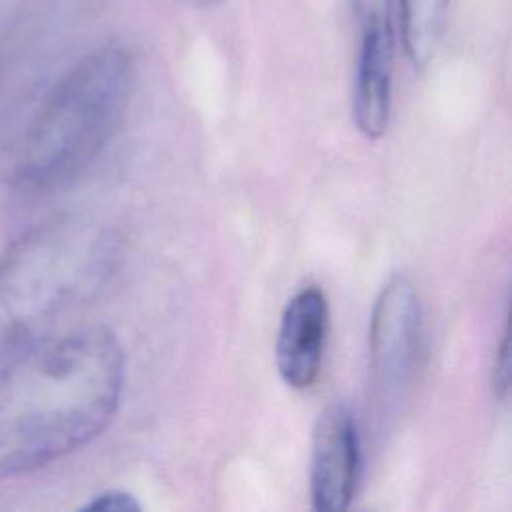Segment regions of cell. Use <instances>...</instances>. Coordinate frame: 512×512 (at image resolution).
<instances>
[{
	"mask_svg": "<svg viewBox=\"0 0 512 512\" xmlns=\"http://www.w3.org/2000/svg\"><path fill=\"white\" fill-rule=\"evenodd\" d=\"M510 330L508 324L504 326V334L496 352V364H494V392L498 398H506L510 390Z\"/></svg>",
	"mask_w": 512,
	"mask_h": 512,
	"instance_id": "cell-10",
	"label": "cell"
},
{
	"mask_svg": "<svg viewBox=\"0 0 512 512\" xmlns=\"http://www.w3.org/2000/svg\"><path fill=\"white\" fill-rule=\"evenodd\" d=\"M124 350L108 326L50 334L0 362V478L46 468L114 420Z\"/></svg>",
	"mask_w": 512,
	"mask_h": 512,
	"instance_id": "cell-1",
	"label": "cell"
},
{
	"mask_svg": "<svg viewBox=\"0 0 512 512\" xmlns=\"http://www.w3.org/2000/svg\"><path fill=\"white\" fill-rule=\"evenodd\" d=\"M420 340L422 316L416 288L406 276L394 274L374 300L368 330L372 380L382 398L396 400L410 384Z\"/></svg>",
	"mask_w": 512,
	"mask_h": 512,
	"instance_id": "cell-4",
	"label": "cell"
},
{
	"mask_svg": "<svg viewBox=\"0 0 512 512\" xmlns=\"http://www.w3.org/2000/svg\"><path fill=\"white\" fill-rule=\"evenodd\" d=\"M352 12L360 36L352 88V116L358 132L376 140L388 128L392 106V0H352Z\"/></svg>",
	"mask_w": 512,
	"mask_h": 512,
	"instance_id": "cell-5",
	"label": "cell"
},
{
	"mask_svg": "<svg viewBox=\"0 0 512 512\" xmlns=\"http://www.w3.org/2000/svg\"><path fill=\"white\" fill-rule=\"evenodd\" d=\"M448 0H400L402 42L410 62L424 68L442 38Z\"/></svg>",
	"mask_w": 512,
	"mask_h": 512,
	"instance_id": "cell-8",
	"label": "cell"
},
{
	"mask_svg": "<svg viewBox=\"0 0 512 512\" xmlns=\"http://www.w3.org/2000/svg\"><path fill=\"white\" fill-rule=\"evenodd\" d=\"M116 256V238L80 216L50 218L12 240L0 254V362L90 302Z\"/></svg>",
	"mask_w": 512,
	"mask_h": 512,
	"instance_id": "cell-2",
	"label": "cell"
},
{
	"mask_svg": "<svg viewBox=\"0 0 512 512\" xmlns=\"http://www.w3.org/2000/svg\"><path fill=\"white\" fill-rule=\"evenodd\" d=\"M132 92V58L118 44L82 56L48 90L26 124L12 180L34 192L70 184L120 130Z\"/></svg>",
	"mask_w": 512,
	"mask_h": 512,
	"instance_id": "cell-3",
	"label": "cell"
},
{
	"mask_svg": "<svg viewBox=\"0 0 512 512\" xmlns=\"http://www.w3.org/2000/svg\"><path fill=\"white\" fill-rule=\"evenodd\" d=\"M360 472V438L346 404H328L314 422L310 440V500L316 512L350 506Z\"/></svg>",
	"mask_w": 512,
	"mask_h": 512,
	"instance_id": "cell-6",
	"label": "cell"
},
{
	"mask_svg": "<svg viewBox=\"0 0 512 512\" xmlns=\"http://www.w3.org/2000/svg\"><path fill=\"white\" fill-rule=\"evenodd\" d=\"M82 510L134 512V510H142V504L136 500L134 494H130L126 490L108 488V490H102V492L90 496V500L86 504H82Z\"/></svg>",
	"mask_w": 512,
	"mask_h": 512,
	"instance_id": "cell-9",
	"label": "cell"
},
{
	"mask_svg": "<svg viewBox=\"0 0 512 512\" xmlns=\"http://www.w3.org/2000/svg\"><path fill=\"white\" fill-rule=\"evenodd\" d=\"M328 318V300L318 286L298 290L284 306L274 358L286 386L306 390L316 382L324 358Z\"/></svg>",
	"mask_w": 512,
	"mask_h": 512,
	"instance_id": "cell-7",
	"label": "cell"
},
{
	"mask_svg": "<svg viewBox=\"0 0 512 512\" xmlns=\"http://www.w3.org/2000/svg\"><path fill=\"white\" fill-rule=\"evenodd\" d=\"M184 2L194 8H214V6L222 4L224 0H184Z\"/></svg>",
	"mask_w": 512,
	"mask_h": 512,
	"instance_id": "cell-11",
	"label": "cell"
}]
</instances>
